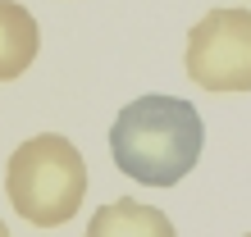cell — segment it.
Segmentation results:
<instances>
[{"instance_id":"obj_1","label":"cell","mask_w":251,"mask_h":237,"mask_svg":"<svg viewBox=\"0 0 251 237\" xmlns=\"http://www.w3.org/2000/svg\"><path fill=\"white\" fill-rule=\"evenodd\" d=\"M205 128L183 96H137L110 123V155L119 173L146 187H174L197 169Z\"/></svg>"},{"instance_id":"obj_2","label":"cell","mask_w":251,"mask_h":237,"mask_svg":"<svg viewBox=\"0 0 251 237\" xmlns=\"http://www.w3.org/2000/svg\"><path fill=\"white\" fill-rule=\"evenodd\" d=\"M5 196L32 228H60L87 196V160L60 132L27 137L5 165Z\"/></svg>"},{"instance_id":"obj_3","label":"cell","mask_w":251,"mask_h":237,"mask_svg":"<svg viewBox=\"0 0 251 237\" xmlns=\"http://www.w3.org/2000/svg\"><path fill=\"white\" fill-rule=\"evenodd\" d=\"M183 64L205 92H251V9H210L197 19Z\"/></svg>"},{"instance_id":"obj_4","label":"cell","mask_w":251,"mask_h":237,"mask_svg":"<svg viewBox=\"0 0 251 237\" xmlns=\"http://www.w3.org/2000/svg\"><path fill=\"white\" fill-rule=\"evenodd\" d=\"M82 237H174V224L165 210L146 201H132V196H119L110 205H100L92 214Z\"/></svg>"},{"instance_id":"obj_5","label":"cell","mask_w":251,"mask_h":237,"mask_svg":"<svg viewBox=\"0 0 251 237\" xmlns=\"http://www.w3.org/2000/svg\"><path fill=\"white\" fill-rule=\"evenodd\" d=\"M41 50V27L19 0H0V82H14L32 69Z\"/></svg>"},{"instance_id":"obj_6","label":"cell","mask_w":251,"mask_h":237,"mask_svg":"<svg viewBox=\"0 0 251 237\" xmlns=\"http://www.w3.org/2000/svg\"><path fill=\"white\" fill-rule=\"evenodd\" d=\"M0 237H9V228H5V224H0Z\"/></svg>"},{"instance_id":"obj_7","label":"cell","mask_w":251,"mask_h":237,"mask_svg":"<svg viewBox=\"0 0 251 237\" xmlns=\"http://www.w3.org/2000/svg\"><path fill=\"white\" fill-rule=\"evenodd\" d=\"M247 237H251V233H247Z\"/></svg>"}]
</instances>
